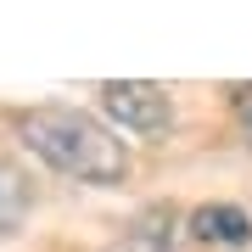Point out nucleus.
<instances>
[{"mask_svg": "<svg viewBox=\"0 0 252 252\" xmlns=\"http://www.w3.org/2000/svg\"><path fill=\"white\" fill-rule=\"evenodd\" d=\"M11 135L23 140V152H34L45 168L67 174L79 185H124L129 168H135L129 146L118 140V129L101 124L84 107H62V101L17 107L11 112Z\"/></svg>", "mask_w": 252, "mask_h": 252, "instance_id": "1", "label": "nucleus"}, {"mask_svg": "<svg viewBox=\"0 0 252 252\" xmlns=\"http://www.w3.org/2000/svg\"><path fill=\"white\" fill-rule=\"evenodd\" d=\"M101 112L129 135H168L174 129V95L152 79H107L101 84Z\"/></svg>", "mask_w": 252, "mask_h": 252, "instance_id": "2", "label": "nucleus"}, {"mask_svg": "<svg viewBox=\"0 0 252 252\" xmlns=\"http://www.w3.org/2000/svg\"><path fill=\"white\" fill-rule=\"evenodd\" d=\"M190 230L196 241H213V247H247L252 241V219L230 202H213V207H196L190 213Z\"/></svg>", "mask_w": 252, "mask_h": 252, "instance_id": "3", "label": "nucleus"}, {"mask_svg": "<svg viewBox=\"0 0 252 252\" xmlns=\"http://www.w3.org/2000/svg\"><path fill=\"white\" fill-rule=\"evenodd\" d=\"M107 252H174V219L168 213H146V219H135V230H124Z\"/></svg>", "mask_w": 252, "mask_h": 252, "instance_id": "4", "label": "nucleus"}, {"mask_svg": "<svg viewBox=\"0 0 252 252\" xmlns=\"http://www.w3.org/2000/svg\"><path fill=\"white\" fill-rule=\"evenodd\" d=\"M28 219V180L11 162H0V235H17Z\"/></svg>", "mask_w": 252, "mask_h": 252, "instance_id": "5", "label": "nucleus"}, {"mask_svg": "<svg viewBox=\"0 0 252 252\" xmlns=\"http://www.w3.org/2000/svg\"><path fill=\"white\" fill-rule=\"evenodd\" d=\"M230 118H235V129H241V140L252 152V79L247 84H230Z\"/></svg>", "mask_w": 252, "mask_h": 252, "instance_id": "6", "label": "nucleus"}]
</instances>
